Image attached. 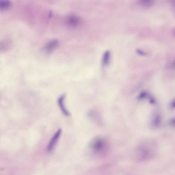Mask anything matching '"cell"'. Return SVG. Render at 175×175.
I'll return each mask as SVG.
<instances>
[{
  "mask_svg": "<svg viewBox=\"0 0 175 175\" xmlns=\"http://www.w3.org/2000/svg\"><path fill=\"white\" fill-rule=\"evenodd\" d=\"M155 148L150 142L142 143L135 150L134 157L139 161H147L152 159L155 155Z\"/></svg>",
  "mask_w": 175,
  "mask_h": 175,
  "instance_id": "cell-1",
  "label": "cell"
},
{
  "mask_svg": "<svg viewBox=\"0 0 175 175\" xmlns=\"http://www.w3.org/2000/svg\"><path fill=\"white\" fill-rule=\"evenodd\" d=\"M108 142L104 138H95L91 142L89 148L91 153L97 156H102L108 151Z\"/></svg>",
  "mask_w": 175,
  "mask_h": 175,
  "instance_id": "cell-2",
  "label": "cell"
},
{
  "mask_svg": "<svg viewBox=\"0 0 175 175\" xmlns=\"http://www.w3.org/2000/svg\"><path fill=\"white\" fill-rule=\"evenodd\" d=\"M59 42L56 39L51 40L46 43L44 47V50L46 53H50L55 51L59 47Z\"/></svg>",
  "mask_w": 175,
  "mask_h": 175,
  "instance_id": "cell-3",
  "label": "cell"
},
{
  "mask_svg": "<svg viewBox=\"0 0 175 175\" xmlns=\"http://www.w3.org/2000/svg\"><path fill=\"white\" fill-rule=\"evenodd\" d=\"M61 129H59L53 135L51 140L50 141L49 143L48 144L47 147L48 152H52L54 149L55 146L57 145L60 137L61 136Z\"/></svg>",
  "mask_w": 175,
  "mask_h": 175,
  "instance_id": "cell-4",
  "label": "cell"
},
{
  "mask_svg": "<svg viewBox=\"0 0 175 175\" xmlns=\"http://www.w3.org/2000/svg\"><path fill=\"white\" fill-rule=\"evenodd\" d=\"M65 99H66V94H62L57 99V104L59 106L60 109L63 112V114L66 116H69L70 112L67 109V107L65 105Z\"/></svg>",
  "mask_w": 175,
  "mask_h": 175,
  "instance_id": "cell-5",
  "label": "cell"
},
{
  "mask_svg": "<svg viewBox=\"0 0 175 175\" xmlns=\"http://www.w3.org/2000/svg\"><path fill=\"white\" fill-rule=\"evenodd\" d=\"M66 21L67 25L69 26L76 27L79 23L80 20L77 16L74 14H71L67 17Z\"/></svg>",
  "mask_w": 175,
  "mask_h": 175,
  "instance_id": "cell-6",
  "label": "cell"
},
{
  "mask_svg": "<svg viewBox=\"0 0 175 175\" xmlns=\"http://www.w3.org/2000/svg\"><path fill=\"white\" fill-rule=\"evenodd\" d=\"M111 59V53L110 50H106L105 51L102 55L101 63L102 66L104 67H107L109 63H110Z\"/></svg>",
  "mask_w": 175,
  "mask_h": 175,
  "instance_id": "cell-7",
  "label": "cell"
},
{
  "mask_svg": "<svg viewBox=\"0 0 175 175\" xmlns=\"http://www.w3.org/2000/svg\"><path fill=\"white\" fill-rule=\"evenodd\" d=\"M161 123V116L159 113H156L154 116L151 120V125L153 128H157L159 127Z\"/></svg>",
  "mask_w": 175,
  "mask_h": 175,
  "instance_id": "cell-8",
  "label": "cell"
},
{
  "mask_svg": "<svg viewBox=\"0 0 175 175\" xmlns=\"http://www.w3.org/2000/svg\"><path fill=\"white\" fill-rule=\"evenodd\" d=\"M154 1H150V0H141L138 1V4L140 6L146 8H148L151 7L154 4Z\"/></svg>",
  "mask_w": 175,
  "mask_h": 175,
  "instance_id": "cell-9",
  "label": "cell"
},
{
  "mask_svg": "<svg viewBox=\"0 0 175 175\" xmlns=\"http://www.w3.org/2000/svg\"><path fill=\"white\" fill-rule=\"evenodd\" d=\"M11 4L9 1H0V10H6L10 7Z\"/></svg>",
  "mask_w": 175,
  "mask_h": 175,
  "instance_id": "cell-10",
  "label": "cell"
},
{
  "mask_svg": "<svg viewBox=\"0 0 175 175\" xmlns=\"http://www.w3.org/2000/svg\"><path fill=\"white\" fill-rule=\"evenodd\" d=\"M171 108H175V99L172 101L171 103Z\"/></svg>",
  "mask_w": 175,
  "mask_h": 175,
  "instance_id": "cell-11",
  "label": "cell"
},
{
  "mask_svg": "<svg viewBox=\"0 0 175 175\" xmlns=\"http://www.w3.org/2000/svg\"><path fill=\"white\" fill-rule=\"evenodd\" d=\"M170 124L172 126H175V118H174L171 120V121L170 122Z\"/></svg>",
  "mask_w": 175,
  "mask_h": 175,
  "instance_id": "cell-12",
  "label": "cell"
},
{
  "mask_svg": "<svg viewBox=\"0 0 175 175\" xmlns=\"http://www.w3.org/2000/svg\"><path fill=\"white\" fill-rule=\"evenodd\" d=\"M171 67H172V68H173L175 69V61H174L173 63V64H172Z\"/></svg>",
  "mask_w": 175,
  "mask_h": 175,
  "instance_id": "cell-13",
  "label": "cell"
},
{
  "mask_svg": "<svg viewBox=\"0 0 175 175\" xmlns=\"http://www.w3.org/2000/svg\"><path fill=\"white\" fill-rule=\"evenodd\" d=\"M175 2V4H175V2Z\"/></svg>",
  "mask_w": 175,
  "mask_h": 175,
  "instance_id": "cell-14",
  "label": "cell"
}]
</instances>
